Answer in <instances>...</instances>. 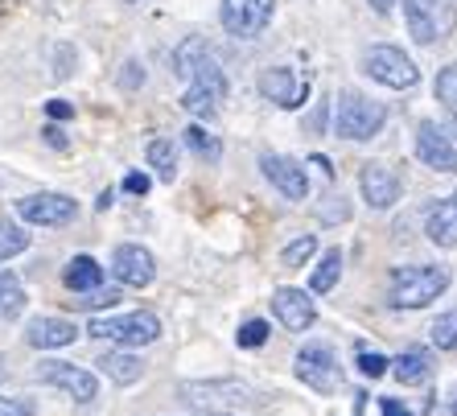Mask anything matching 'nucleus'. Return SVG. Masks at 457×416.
Segmentation results:
<instances>
[{"mask_svg":"<svg viewBox=\"0 0 457 416\" xmlns=\"http://www.w3.org/2000/svg\"><path fill=\"white\" fill-rule=\"evenodd\" d=\"M75 338H79L75 321L66 318H33L29 330H25V342L37 346V351H58V346H71Z\"/></svg>","mask_w":457,"mask_h":416,"instance_id":"obj_16","label":"nucleus"},{"mask_svg":"<svg viewBox=\"0 0 457 416\" xmlns=\"http://www.w3.org/2000/svg\"><path fill=\"white\" fill-rule=\"evenodd\" d=\"M149 173H128V178H124V190L128 194H149Z\"/></svg>","mask_w":457,"mask_h":416,"instance_id":"obj_34","label":"nucleus"},{"mask_svg":"<svg viewBox=\"0 0 457 416\" xmlns=\"http://www.w3.org/2000/svg\"><path fill=\"white\" fill-rule=\"evenodd\" d=\"M173 71L186 79V96H181V107L190 116H214L219 104L227 99V75L214 50L203 42V37H186V42L173 50Z\"/></svg>","mask_w":457,"mask_h":416,"instance_id":"obj_1","label":"nucleus"},{"mask_svg":"<svg viewBox=\"0 0 457 416\" xmlns=\"http://www.w3.org/2000/svg\"><path fill=\"white\" fill-rule=\"evenodd\" d=\"M25 247H29V231L17 227V223H9V219H0V260L21 256Z\"/></svg>","mask_w":457,"mask_h":416,"instance_id":"obj_26","label":"nucleus"},{"mask_svg":"<svg viewBox=\"0 0 457 416\" xmlns=\"http://www.w3.org/2000/svg\"><path fill=\"white\" fill-rule=\"evenodd\" d=\"M25 301H29V297H25L21 280H17V277H9V272H0V318H4V321L21 318Z\"/></svg>","mask_w":457,"mask_h":416,"instance_id":"obj_23","label":"nucleus"},{"mask_svg":"<svg viewBox=\"0 0 457 416\" xmlns=\"http://www.w3.org/2000/svg\"><path fill=\"white\" fill-rule=\"evenodd\" d=\"M87 330H91V338H112L120 346H149V342L161 338V321L157 313L137 310L124 313V318H96Z\"/></svg>","mask_w":457,"mask_h":416,"instance_id":"obj_4","label":"nucleus"},{"mask_svg":"<svg viewBox=\"0 0 457 416\" xmlns=\"http://www.w3.org/2000/svg\"><path fill=\"white\" fill-rule=\"evenodd\" d=\"M277 12V0H223L219 4V17H223V29L231 37H260Z\"/></svg>","mask_w":457,"mask_h":416,"instance_id":"obj_7","label":"nucleus"},{"mask_svg":"<svg viewBox=\"0 0 457 416\" xmlns=\"http://www.w3.org/2000/svg\"><path fill=\"white\" fill-rule=\"evenodd\" d=\"M140 83H145V66H140L137 58H128L124 71H120V87H128V91H137Z\"/></svg>","mask_w":457,"mask_h":416,"instance_id":"obj_33","label":"nucleus"},{"mask_svg":"<svg viewBox=\"0 0 457 416\" xmlns=\"http://www.w3.org/2000/svg\"><path fill=\"white\" fill-rule=\"evenodd\" d=\"M17 214L33 227H62L79 214V203L66 198V194H29L17 203Z\"/></svg>","mask_w":457,"mask_h":416,"instance_id":"obj_9","label":"nucleus"},{"mask_svg":"<svg viewBox=\"0 0 457 416\" xmlns=\"http://www.w3.org/2000/svg\"><path fill=\"white\" fill-rule=\"evenodd\" d=\"M186 145H190L203 161H211V165L223 157V140L214 137V132H206L203 124H190V129H186Z\"/></svg>","mask_w":457,"mask_h":416,"instance_id":"obj_25","label":"nucleus"},{"mask_svg":"<svg viewBox=\"0 0 457 416\" xmlns=\"http://www.w3.org/2000/svg\"><path fill=\"white\" fill-rule=\"evenodd\" d=\"M203 416H227V412H203Z\"/></svg>","mask_w":457,"mask_h":416,"instance_id":"obj_41","label":"nucleus"},{"mask_svg":"<svg viewBox=\"0 0 457 416\" xmlns=\"http://www.w3.org/2000/svg\"><path fill=\"white\" fill-rule=\"evenodd\" d=\"M313 256H318V239H313V235H301V239H293V244L280 252V264L285 268H305Z\"/></svg>","mask_w":457,"mask_h":416,"instance_id":"obj_27","label":"nucleus"},{"mask_svg":"<svg viewBox=\"0 0 457 416\" xmlns=\"http://www.w3.org/2000/svg\"><path fill=\"white\" fill-rule=\"evenodd\" d=\"M395 379H400V384H425L428 375H433V359H428V351L425 346H408L404 354H400V359H395Z\"/></svg>","mask_w":457,"mask_h":416,"instance_id":"obj_20","label":"nucleus"},{"mask_svg":"<svg viewBox=\"0 0 457 416\" xmlns=\"http://www.w3.org/2000/svg\"><path fill=\"white\" fill-rule=\"evenodd\" d=\"M260 96L293 112V107H301L309 99V79L301 71H293V66H272V71L260 75Z\"/></svg>","mask_w":457,"mask_h":416,"instance_id":"obj_10","label":"nucleus"},{"mask_svg":"<svg viewBox=\"0 0 457 416\" xmlns=\"http://www.w3.org/2000/svg\"><path fill=\"white\" fill-rule=\"evenodd\" d=\"M449 412H457V387H453V400H449Z\"/></svg>","mask_w":457,"mask_h":416,"instance_id":"obj_40","label":"nucleus"},{"mask_svg":"<svg viewBox=\"0 0 457 416\" xmlns=\"http://www.w3.org/2000/svg\"><path fill=\"white\" fill-rule=\"evenodd\" d=\"M112 272H116L120 285L145 288V285H153V277H157V260H153L149 247H140V244H120L116 256H112Z\"/></svg>","mask_w":457,"mask_h":416,"instance_id":"obj_13","label":"nucleus"},{"mask_svg":"<svg viewBox=\"0 0 457 416\" xmlns=\"http://www.w3.org/2000/svg\"><path fill=\"white\" fill-rule=\"evenodd\" d=\"M149 165L161 182H173V178H178V149H173V140H165V137L149 140Z\"/></svg>","mask_w":457,"mask_h":416,"instance_id":"obj_22","label":"nucleus"},{"mask_svg":"<svg viewBox=\"0 0 457 416\" xmlns=\"http://www.w3.org/2000/svg\"><path fill=\"white\" fill-rule=\"evenodd\" d=\"M66 288H71V293H79V297H83V293H91V288H99L104 285V264H99L96 256H75L71 260V264H66Z\"/></svg>","mask_w":457,"mask_h":416,"instance_id":"obj_19","label":"nucleus"},{"mask_svg":"<svg viewBox=\"0 0 457 416\" xmlns=\"http://www.w3.org/2000/svg\"><path fill=\"white\" fill-rule=\"evenodd\" d=\"M433 346L436 351H457V310H449V313H441V318L433 321Z\"/></svg>","mask_w":457,"mask_h":416,"instance_id":"obj_28","label":"nucleus"},{"mask_svg":"<svg viewBox=\"0 0 457 416\" xmlns=\"http://www.w3.org/2000/svg\"><path fill=\"white\" fill-rule=\"evenodd\" d=\"M46 112H50L54 120H71V116H75V107L62 104V99H50V104H46Z\"/></svg>","mask_w":457,"mask_h":416,"instance_id":"obj_35","label":"nucleus"},{"mask_svg":"<svg viewBox=\"0 0 457 416\" xmlns=\"http://www.w3.org/2000/svg\"><path fill=\"white\" fill-rule=\"evenodd\" d=\"M416 157L425 161L428 170H436V173H457L453 140H449L445 129L433 124V120H420V124H416Z\"/></svg>","mask_w":457,"mask_h":416,"instance_id":"obj_11","label":"nucleus"},{"mask_svg":"<svg viewBox=\"0 0 457 416\" xmlns=\"http://www.w3.org/2000/svg\"><path fill=\"white\" fill-rule=\"evenodd\" d=\"M359 190H362V198H367V206L387 211V206H395V198H400V178H395L392 165L367 161L359 170Z\"/></svg>","mask_w":457,"mask_h":416,"instance_id":"obj_14","label":"nucleus"},{"mask_svg":"<svg viewBox=\"0 0 457 416\" xmlns=\"http://www.w3.org/2000/svg\"><path fill=\"white\" fill-rule=\"evenodd\" d=\"M42 132H46V145H54V149H66L62 129H54V124H50V129H42Z\"/></svg>","mask_w":457,"mask_h":416,"instance_id":"obj_36","label":"nucleus"},{"mask_svg":"<svg viewBox=\"0 0 457 416\" xmlns=\"http://www.w3.org/2000/svg\"><path fill=\"white\" fill-rule=\"evenodd\" d=\"M342 277V252L338 247H330L326 256H321V264L313 268V280H309V293H330L334 285H338Z\"/></svg>","mask_w":457,"mask_h":416,"instance_id":"obj_24","label":"nucleus"},{"mask_svg":"<svg viewBox=\"0 0 457 416\" xmlns=\"http://www.w3.org/2000/svg\"><path fill=\"white\" fill-rule=\"evenodd\" d=\"M425 235L436 247H457V194H449L445 203H436L425 219Z\"/></svg>","mask_w":457,"mask_h":416,"instance_id":"obj_18","label":"nucleus"},{"mask_svg":"<svg viewBox=\"0 0 457 416\" xmlns=\"http://www.w3.org/2000/svg\"><path fill=\"white\" fill-rule=\"evenodd\" d=\"M99 371H104L107 379H116V384H137L140 375H145V363H140L132 351H107L104 359H99Z\"/></svg>","mask_w":457,"mask_h":416,"instance_id":"obj_21","label":"nucleus"},{"mask_svg":"<svg viewBox=\"0 0 457 416\" xmlns=\"http://www.w3.org/2000/svg\"><path fill=\"white\" fill-rule=\"evenodd\" d=\"M37 379H42V384L62 387L66 395H75L79 404H91V400L99 395V379L87 371V367L58 363V359H50V363H37Z\"/></svg>","mask_w":457,"mask_h":416,"instance_id":"obj_8","label":"nucleus"},{"mask_svg":"<svg viewBox=\"0 0 457 416\" xmlns=\"http://www.w3.org/2000/svg\"><path fill=\"white\" fill-rule=\"evenodd\" d=\"M383 416H412V412H408L400 400H383Z\"/></svg>","mask_w":457,"mask_h":416,"instance_id":"obj_37","label":"nucleus"},{"mask_svg":"<svg viewBox=\"0 0 457 416\" xmlns=\"http://www.w3.org/2000/svg\"><path fill=\"white\" fill-rule=\"evenodd\" d=\"M371 9H375V12H379V17H387V12H392V9H395V0H371Z\"/></svg>","mask_w":457,"mask_h":416,"instance_id":"obj_38","label":"nucleus"},{"mask_svg":"<svg viewBox=\"0 0 457 416\" xmlns=\"http://www.w3.org/2000/svg\"><path fill=\"white\" fill-rule=\"evenodd\" d=\"M0 416H33V400H25V395H0Z\"/></svg>","mask_w":457,"mask_h":416,"instance_id":"obj_32","label":"nucleus"},{"mask_svg":"<svg viewBox=\"0 0 457 416\" xmlns=\"http://www.w3.org/2000/svg\"><path fill=\"white\" fill-rule=\"evenodd\" d=\"M272 313H277V321L293 334L309 330V326L318 321L313 297H309L305 288H277V293H272Z\"/></svg>","mask_w":457,"mask_h":416,"instance_id":"obj_15","label":"nucleus"},{"mask_svg":"<svg viewBox=\"0 0 457 416\" xmlns=\"http://www.w3.org/2000/svg\"><path fill=\"white\" fill-rule=\"evenodd\" d=\"M404 21L420 46H433L445 33V21L436 17V0H404Z\"/></svg>","mask_w":457,"mask_h":416,"instance_id":"obj_17","label":"nucleus"},{"mask_svg":"<svg viewBox=\"0 0 457 416\" xmlns=\"http://www.w3.org/2000/svg\"><path fill=\"white\" fill-rule=\"evenodd\" d=\"M71 301H75V305H83V310H104V305H116L120 293H116V288L99 285V288H91V293H83V297H71Z\"/></svg>","mask_w":457,"mask_h":416,"instance_id":"obj_30","label":"nucleus"},{"mask_svg":"<svg viewBox=\"0 0 457 416\" xmlns=\"http://www.w3.org/2000/svg\"><path fill=\"white\" fill-rule=\"evenodd\" d=\"M4 379H9V367H4V359H0V384H4Z\"/></svg>","mask_w":457,"mask_h":416,"instance_id":"obj_39","label":"nucleus"},{"mask_svg":"<svg viewBox=\"0 0 457 416\" xmlns=\"http://www.w3.org/2000/svg\"><path fill=\"white\" fill-rule=\"evenodd\" d=\"M359 371L367 375V379H379V375L387 371V359H383L379 351H367V346H359Z\"/></svg>","mask_w":457,"mask_h":416,"instance_id":"obj_31","label":"nucleus"},{"mask_svg":"<svg viewBox=\"0 0 457 416\" xmlns=\"http://www.w3.org/2000/svg\"><path fill=\"white\" fill-rule=\"evenodd\" d=\"M449 288V268L445 264H404L392 272L387 285V301L395 310H425L433 297H441Z\"/></svg>","mask_w":457,"mask_h":416,"instance_id":"obj_2","label":"nucleus"},{"mask_svg":"<svg viewBox=\"0 0 457 416\" xmlns=\"http://www.w3.org/2000/svg\"><path fill=\"white\" fill-rule=\"evenodd\" d=\"M387 124V107L375 99L359 96V91H342L334 104V132L342 140H371Z\"/></svg>","mask_w":457,"mask_h":416,"instance_id":"obj_3","label":"nucleus"},{"mask_svg":"<svg viewBox=\"0 0 457 416\" xmlns=\"http://www.w3.org/2000/svg\"><path fill=\"white\" fill-rule=\"evenodd\" d=\"M128 4H137V0H128Z\"/></svg>","mask_w":457,"mask_h":416,"instance_id":"obj_42","label":"nucleus"},{"mask_svg":"<svg viewBox=\"0 0 457 416\" xmlns=\"http://www.w3.org/2000/svg\"><path fill=\"white\" fill-rule=\"evenodd\" d=\"M260 170H264V178L277 186L285 198H293V203H305V198H309V173H305V165H301V161L277 157V153H264V157H260Z\"/></svg>","mask_w":457,"mask_h":416,"instance_id":"obj_12","label":"nucleus"},{"mask_svg":"<svg viewBox=\"0 0 457 416\" xmlns=\"http://www.w3.org/2000/svg\"><path fill=\"white\" fill-rule=\"evenodd\" d=\"M362 71L383 87H395V91H412L420 83V71L416 62L408 58L404 50H395V46H371L367 58H362Z\"/></svg>","mask_w":457,"mask_h":416,"instance_id":"obj_5","label":"nucleus"},{"mask_svg":"<svg viewBox=\"0 0 457 416\" xmlns=\"http://www.w3.org/2000/svg\"><path fill=\"white\" fill-rule=\"evenodd\" d=\"M235 342H239V346H247V351H252V346H264V342H268V321H260V318L244 321V326H239V334H235Z\"/></svg>","mask_w":457,"mask_h":416,"instance_id":"obj_29","label":"nucleus"},{"mask_svg":"<svg viewBox=\"0 0 457 416\" xmlns=\"http://www.w3.org/2000/svg\"><path fill=\"white\" fill-rule=\"evenodd\" d=\"M297 379L321 395H330L342 384V367L326 342H309V346L297 351Z\"/></svg>","mask_w":457,"mask_h":416,"instance_id":"obj_6","label":"nucleus"}]
</instances>
